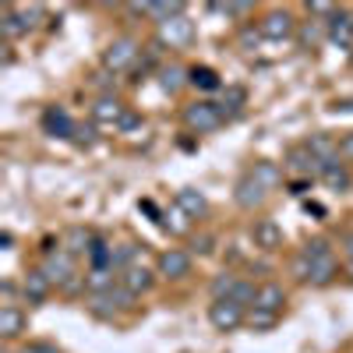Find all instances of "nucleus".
Returning <instances> with one entry per match:
<instances>
[{"instance_id":"15","label":"nucleus","mask_w":353,"mask_h":353,"mask_svg":"<svg viewBox=\"0 0 353 353\" xmlns=\"http://www.w3.org/2000/svg\"><path fill=\"white\" fill-rule=\"evenodd\" d=\"M131 14H141V18H152L156 25L176 18V14H188L181 0H145V4H128Z\"/></svg>"},{"instance_id":"24","label":"nucleus","mask_w":353,"mask_h":353,"mask_svg":"<svg viewBox=\"0 0 353 353\" xmlns=\"http://www.w3.org/2000/svg\"><path fill=\"white\" fill-rule=\"evenodd\" d=\"M176 205H181V209L191 216V219H201L205 212H209V198H205L198 188H181L176 191V198H173Z\"/></svg>"},{"instance_id":"37","label":"nucleus","mask_w":353,"mask_h":353,"mask_svg":"<svg viewBox=\"0 0 353 353\" xmlns=\"http://www.w3.org/2000/svg\"><path fill=\"white\" fill-rule=\"evenodd\" d=\"M18 353H61L53 343H25V346H18Z\"/></svg>"},{"instance_id":"22","label":"nucleus","mask_w":353,"mask_h":353,"mask_svg":"<svg viewBox=\"0 0 353 353\" xmlns=\"http://www.w3.org/2000/svg\"><path fill=\"white\" fill-rule=\"evenodd\" d=\"M304 145L314 152V159H318L321 166L339 163V138H332V134H311Z\"/></svg>"},{"instance_id":"29","label":"nucleus","mask_w":353,"mask_h":353,"mask_svg":"<svg viewBox=\"0 0 353 353\" xmlns=\"http://www.w3.org/2000/svg\"><path fill=\"white\" fill-rule=\"evenodd\" d=\"M92 244H96V237L88 230H81V226H74L71 233H68V241H64V248L71 251V254H92Z\"/></svg>"},{"instance_id":"21","label":"nucleus","mask_w":353,"mask_h":353,"mask_svg":"<svg viewBox=\"0 0 353 353\" xmlns=\"http://www.w3.org/2000/svg\"><path fill=\"white\" fill-rule=\"evenodd\" d=\"M191 223H194V219H191L176 201H170L166 209L159 212V226H163L166 233H173V237H184V233H191Z\"/></svg>"},{"instance_id":"27","label":"nucleus","mask_w":353,"mask_h":353,"mask_svg":"<svg viewBox=\"0 0 353 353\" xmlns=\"http://www.w3.org/2000/svg\"><path fill=\"white\" fill-rule=\"evenodd\" d=\"M244 99H248V92L244 88H237V85H226L223 88V99H219V110H223V117L226 121H233L241 110H244Z\"/></svg>"},{"instance_id":"41","label":"nucleus","mask_w":353,"mask_h":353,"mask_svg":"<svg viewBox=\"0 0 353 353\" xmlns=\"http://www.w3.org/2000/svg\"><path fill=\"white\" fill-rule=\"evenodd\" d=\"M350 64H353V50H350Z\"/></svg>"},{"instance_id":"12","label":"nucleus","mask_w":353,"mask_h":353,"mask_svg":"<svg viewBox=\"0 0 353 353\" xmlns=\"http://www.w3.org/2000/svg\"><path fill=\"white\" fill-rule=\"evenodd\" d=\"M156 276H159L156 269H149L145 261H138V265H128V269L121 272V286L138 301V297H145V293L156 286Z\"/></svg>"},{"instance_id":"30","label":"nucleus","mask_w":353,"mask_h":353,"mask_svg":"<svg viewBox=\"0 0 353 353\" xmlns=\"http://www.w3.org/2000/svg\"><path fill=\"white\" fill-rule=\"evenodd\" d=\"M191 85L194 88H205V92H223V81H219V74L212 71V68H191Z\"/></svg>"},{"instance_id":"5","label":"nucleus","mask_w":353,"mask_h":353,"mask_svg":"<svg viewBox=\"0 0 353 353\" xmlns=\"http://www.w3.org/2000/svg\"><path fill=\"white\" fill-rule=\"evenodd\" d=\"M39 269L46 272V279L57 286V290H64L74 276H81L78 269H74V254L68 251V248H57V251H46V258H43V265Z\"/></svg>"},{"instance_id":"16","label":"nucleus","mask_w":353,"mask_h":353,"mask_svg":"<svg viewBox=\"0 0 353 353\" xmlns=\"http://www.w3.org/2000/svg\"><path fill=\"white\" fill-rule=\"evenodd\" d=\"M43 128H46V134H53V138H74V134H78L74 117H71L64 106H50V110L43 113Z\"/></svg>"},{"instance_id":"35","label":"nucleus","mask_w":353,"mask_h":353,"mask_svg":"<svg viewBox=\"0 0 353 353\" xmlns=\"http://www.w3.org/2000/svg\"><path fill=\"white\" fill-rule=\"evenodd\" d=\"M216 14H226V18H248L254 8L251 4H212Z\"/></svg>"},{"instance_id":"13","label":"nucleus","mask_w":353,"mask_h":353,"mask_svg":"<svg viewBox=\"0 0 353 353\" xmlns=\"http://www.w3.org/2000/svg\"><path fill=\"white\" fill-rule=\"evenodd\" d=\"M293 176H307V181H314V176H321V166L318 159H314V152L307 149V145H293V149L286 152V163H283Z\"/></svg>"},{"instance_id":"20","label":"nucleus","mask_w":353,"mask_h":353,"mask_svg":"<svg viewBox=\"0 0 353 353\" xmlns=\"http://www.w3.org/2000/svg\"><path fill=\"white\" fill-rule=\"evenodd\" d=\"M25 325H28V318H25V311L18 304H4V307H0V339H4V343H14L25 332Z\"/></svg>"},{"instance_id":"40","label":"nucleus","mask_w":353,"mask_h":353,"mask_svg":"<svg viewBox=\"0 0 353 353\" xmlns=\"http://www.w3.org/2000/svg\"><path fill=\"white\" fill-rule=\"evenodd\" d=\"M194 251L209 254V251H212V237H201V241H194Z\"/></svg>"},{"instance_id":"18","label":"nucleus","mask_w":353,"mask_h":353,"mask_svg":"<svg viewBox=\"0 0 353 353\" xmlns=\"http://www.w3.org/2000/svg\"><path fill=\"white\" fill-rule=\"evenodd\" d=\"M329 43L339 46V50H353V11L339 8L329 18Z\"/></svg>"},{"instance_id":"8","label":"nucleus","mask_w":353,"mask_h":353,"mask_svg":"<svg viewBox=\"0 0 353 353\" xmlns=\"http://www.w3.org/2000/svg\"><path fill=\"white\" fill-rule=\"evenodd\" d=\"M156 272H159V279H166V283L188 279V276H191V251H184V248H166V251H159Z\"/></svg>"},{"instance_id":"2","label":"nucleus","mask_w":353,"mask_h":353,"mask_svg":"<svg viewBox=\"0 0 353 353\" xmlns=\"http://www.w3.org/2000/svg\"><path fill=\"white\" fill-rule=\"evenodd\" d=\"M226 124V117L219 110V103L212 99H194L184 106V128L191 134H209V131H219Z\"/></svg>"},{"instance_id":"17","label":"nucleus","mask_w":353,"mask_h":353,"mask_svg":"<svg viewBox=\"0 0 353 353\" xmlns=\"http://www.w3.org/2000/svg\"><path fill=\"white\" fill-rule=\"evenodd\" d=\"M50 293H53V283L46 279L43 269H28V272L21 276V297H25L28 304H43Z\"/></svg>"},{"instance_id":"39","label":"nucleus","mask_w":353,"mask_h":353,"mask_svg":"<svg viewBox=\"0 0 353 353\" xmlns=\"http://www.w3.org/2000/svg\"><path fill=\"white\" fill-rule=\"evenodd\" d=\"M138 128H141V117L131 110V113H128V121H124V128H121V134H131V131H138Z\"/></svg>"},{"instance_id":"7","label":"nucleus","mask_w":353,"mask_h":353,"mask_svg":"<svg viewBox=\"0 0 353 353\" xmlns=\"http://www.w3.org/2000/svg\"><path fill=\"white\" fill-rule=\"evenodd\" d=\"M128 113H131V106H124L117 96H99V99L92 103V121H96L103 131H117V134H121Z\"/></svg>"},{"instance_id":"11","label":"nucleus","mask_w":353,"mask_h":353,"mask_svg":"<svg viewBox=\"0 0 353 353\" xmlns=\"http://www.w3.org/2000/svg\"><path fill=\"white\" fill-rule=\"evenodd\" d=\"M265 198H269V188H265L251 170H244V173H241V181H237V188H233V201H237L241 209L254 212L258 205H265Z\"/></svg>"},{"instance_id":"26","label":"nucleus","mask_w":353,"mask_h":353,"mask_svg":"<svg viewBox=\"0 0 353 353\" xmlns=\"http://www.w3.org/2000/svg\"><path fill=\"white\" fill-rule=\"evenodd\" d=\"M318 181L325 184L329 191H350L353 188V173L346 170V163H329L325 170H321Z\"/></svg>"},{"instance_id":"6","label":"nucleus","mask_w":353,"mask_h":353,"mask_svg":"<svg viewBox=\"0 0 353 353\" xmlns=\"http://www.w3.org/2000/svg\"><path fill=\"white\" fill-rule=\"evenodd\" d=\"M209 321H212L216 332H237L241 325H248V307L237 304V301H212Z\"/></svg>"},{"instance_id":"19","label":"nucleus","mask_w":353,"mask_h":353,"mask_svg":"<svg viewBox=\"0 0 353 353\" xmlns=\"http://www.w3.org/2000/svg\"><path fill=\"white\" fill-rule=\"evenodd\" d=\"M283 304H286V290L279 283H261L254 290V311H272V314H283ZM248 307V311H251Z\"/></svg>"},{"instance_id":"38","label":"nucleus","mask_w":353,"mask_h":353,"mask_svg":"<svg viewBox=\"0 0 353 353\" xmlns=\"http://www.w3.org/2000/svg\"><path fill=\"white\" fill-rule=\"evenodd\" d=\"M343 251H346V276L353 279V233L343 237Z\"/></svg>"},{"instance_id":"1","label":"nucleus","mask_w":353,"mask_h":353,"mask_svg":"<svg viewBox=\"0 0 353 353\" xmlns=\"http://www.w3.org/2000/svg\"><path fill=\"white\" fill-rule=\"evenodd\" d=\"M293 272H297V279L307 283V286H329V283H336L339 261H336L332 244H329L325 237L307 241V244L297 251V258H293Z\"/></svg>"},{"instance_id":"23","label":"nucleus","mask_w":353,"mask_h":353,"mask_svg":"<svg viewBox=\"0 0 353 353\" xmlns=\"http://www.w3.org/2000/svg\"><path fill=\"white\" fill-rule=\"evenodd\" d=\"M184 85H191V71L181 68V64H163L159 68V88L166 96H176Z\"/></svg>"},{"instance_id":"28","label":"nucleus","mask_w":353,"mask_h":353,"mask_svg":"<svg viewBox=\"0 0 353 353\" xmlns=\"http://www.w3.org/2000/svg\"><path fill=\"white\" fill-rule=\"evenodd\" d=\"M251 173L258 176V181L269 188V191H276L279 188V181H283V170L276 166V163H269V159H258L254 166H251Z\"/></svg>"},{"instance_id":"14","label":"nucleus","mask_w":353,"mask_h":353,"mask_svg":"<svg viewBox=\"0 0 353 353\" xmlns=\"http://www.w3.org/2000/svg\"><path fill=\"white\" fill-rule=\"evenodd\" d=\"M251 241H254V248H261V251H279L283 244H286V233H283V226L276 223V219H254L251 223Z\"/></svg>"},{"instance_id":"25","label":"nucleus","mask_w":353,"mask_h":353,"mask_svg":"<svg viewBox=\"0 0 353 353\" xmlns=\"http://www.w3.org/2000/svg\"><path fill=\"white\" fill-rule=\"evenodd\" d=\"M297 36H301V43L304 46H318V43H329V21H321V18H314V14H307V21H301L297 25Z\"/></svg>"},{"instance_id":"32","label":"nucleus","mask_w":353,"mask_h":353,"mask_svg":"<svg viewBox=\"0 0 353 353\" xmlns=\"http://www.w3.org/2000/svg\"><path fill=\"white\" fill-rule=\"evenodd\" d=\"M279 325V314H272V311H248V329L251 332H269V329H276Z\"/></svg>"},{"instance_id":"4","label":"nucleus","mask_w":353,"mask_h":353,"mask_svg":"<svg viewBox=\"0 0 353 353\" xmlns=\"http://www.w3.org/2000/svg\"><path fill=\"white\" fill-rule=\"evenodd\" d=\"M138 39H131V36H117L106 50H103V71L106 74H124L128 68H134V61H138Z\"/></svg>"},{"instance_id":"10","label":"nucleus","mask_w":353,"mask_h":353,"mask_svg":"<svg viewBox=\"0 0 353 353\" xmlns=\"http://www.w3.org/2000/svg\"><path fill=\"white\" fill-rule=\"evenodd\" d=\"M134 304V297L131 293L117 283L110 293H96V297H88V311L92 314H99V318H113V314H121V311H128Z\"/></svg>"},{"instance_id":"36","label":"nucleus","mask_w":353,"mask_h":353,"mask_svg":"<svg viewBox=\"0 0 353 353\" xmlns=\"http://www.w3.org/2000/svg\"><path fill=\"white\" fill-rule=\"evenodd\" d=\"M339 159L343 163H353V131L339 138Z\"/></svg>"},{"instance_id":"3","label":"nucleus","mask_w":353,"mask_h":353,"mask_svg":"<svg viewBox=\"0 0 353 353\" xmlns=\"http://www.w3.org/2000/svg\"><path fill=\"white\" fill-rule=\"evenodd\" d=\"M194 36H198V28L188 14H176V18L156 25V43L166 46V50H184V46L194 43Z\"/></svg>"},{"instance_id":"33","label":"nucleus","mask_w":353,"mask_h":353,"mask_svg":"<svg viewBox=\"0 0 353 353\" xmlns=\"http://www.w3.org/2000/svg\"><path fill=\"white\" fill-rule=\"evenodd\" d=\"M11 11H14V14H18V21L25 25V32L39 28V21H43V8H39V4H14Z\"/></svg>"},{"instance_id":"31","label":"nucleus","mask_w":353,"mask_h":353,"mask_svg":"<svg viewBox=\"0 0 353 353\" xmlns=\"http://www.w3.org/2000/svg\"><path fill=\"white\" fill-rule=\"evenodd\" d=\"M237 283H241V276H233V272H219L216 279H212V301H230L233 297V290H237Z\"/></svg>"},{"instance_id":"9","label":"nucleus","mask_w":353,"mask_h":353,"mask_svg":"<svg viewBox=\"0 0 353 353\" xmlns=\"http://www.w3.org/2000/svg\"><path fill=\"white\" fill-rule=\"evenodd\" d=\"M297 18H293L290 11H269L261 21H258V36L269 39V43H286L293 32H297Z\"/></svg>"},{"instance_id":"34","label":"nucleus","mask_w":353,"mask_h":353,"mask_svg":"<svg viewBox=\"0 0 353 353\" xmlns=\"http://www.w3.org/2000/svg\"><path fill=\"white\" fill-rule=\"evenodd\" d=\"M0 36H4L8 43H14L18 36H28V32H25V25L18 21V14H14L11 8H8L4 14H0Z\"/></svg>"}]
</instances>
